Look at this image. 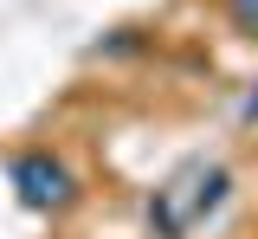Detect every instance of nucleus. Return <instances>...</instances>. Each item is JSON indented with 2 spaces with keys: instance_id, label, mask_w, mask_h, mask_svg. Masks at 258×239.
I'll use <instances>...</instances> for the list:
<instances>
[{
  "instance_id": "obj_1",
  "label": "nucleus",
  "mask_w": 258,
  "mask_h": 239,
  "mask_svg": "<svg viewBox=\"0 0 258 239\" xmlns=\"http://www.w3.org/2000/svg\"><path fill=\"white\" fill-rule=\"evenodd\" d=\"M20 181H26L32 201H58V194H64V174L45 168V162H20Z\"/></svg>"
}]
</instances>
